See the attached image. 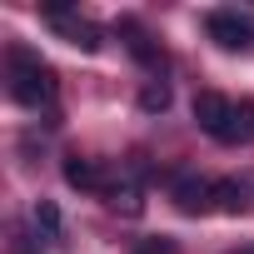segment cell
<instances>
[{
  "label": "cell",
  "mask_w": 254,
  "mask_h": 254,
  "mask_svg": "<svg viewBox=\"0 0 254 254\" xmlns=\"http://www.w3.org/2000/svg\"><path fill=\"white\" fill-rule=\"evenodd\" d=\"M10 249H15V254H45V249H35V244H30V234H15V239H10Z\"/></svg>",
  "instance_id": "14"
},
{
  "label": "cell",
  "mask_w": 254,
  "mask_h": 254,
  "mask_svg": "<svg viewBox=\"0 0 254 254\" xmlns=\"http://www.w3.org/2000/svg\"><path fill=\"white\" fill-rule=\"evenodd\" d=\"M239 254H254V244H249V249H239Z\"/></svg>",
  "instance_id": "15"
},
{
  "label": "cell",
  "mask_w": 254,
  "mask_h": 254,
  "mask_svg": "<svg viewBox=\"0 0 254 254\" xmlns=\"http://www.w3.org/2000/svg\"><path fill=\"white\" fill-rule=\"evenodd\" d=\"M214 209L219 214H244V185L239 180H219L214 185Z\"/></svg>",
  "instance_id": "10"
},
{
  "label": "cell",
  "mask_w": 254,
  "mask_h": 254,
  "mask_svg": "<svg viewBox=\"0 0 254 254\" xmlns=\"http://www.w3.org/2000/svg\"><path fill=\"white\" fill-rule=\"evenodd\" d=\"M10 95H15L25 110H45V105L55 100V70H50L35 50H25V45L10 50Z\"/></svg>",
  "instance_id": "1"
},
{
  "label": "cell",
  "mask_w": 254,
  "mask_h": 254,
  "mask_svg": "<svg viewBox=\"0 0 254 254\" xmlns=\"http://www.w3.org/2000/svg\"><path fill=\"white\" fill-rule=\"evenodd\" d=\"M35 229H40V239H60V209L50 199L35 204Z\"/></svg>",
  "instance_id": "12"
},
{
  "label": "cell",
  "mask_w": 254,
  "mask_h": 254,
  "mask_svg": "<svg viewBox=\"0 0 254 254\" xmlns=\"http://www.w3.org/2000/svg\"><path fill=\"white\" fill-rule=\"evenodd\" d=\"M204 30H209V40H214L219 50H229V55L254 50V25H249V20H239L234 10H214V15L204 20Z\"/></svg>",
  "instance_id": "2"
},
{
  "label": "cell",
  "mask_w": 254,
  "mask_h": 254,
  "mask_svg": "<svg viewBox=\"0 0 254 254\" xmlns=\"http://www.w3.org/2000/svg\"><path fill=\"white\" fill-rule=\"evenodd\" d=\"M135 254H175V239H145Z\"/></svg>",
  "instance_id": "13"
},
{
  "label": "cell",
  "mask_w": 254,
  "mask_h": 254,
  "mask_svg": "<svg viewBox=\"0 0 254 254\" xmlns=\"http://www.w3.org/2000/svg\"><path fill=\"white\" fill-rule=\"evenodd\" d=\"M65 185H70V190H100V194H105V175H100V165L85 160V155H65Z\"/></svg>",
  "instance_id": "8"
},
{
  "label": "cell",
  "mask_w": 254,
  "mask_h": 254,
  "mask_svg": "<svg viewBox=\"0 0 254 254\" xmlns=\"http://www.w3.org/2000/svg\"><path fill=\"white\" fill-rule=\"evenodd\" d=\"M40 15L70 40V45H80V50H100V30L90 25V20H80V15H70V5H65V0H45V5H40Z\"/></svg>",
  "instance_id": "3"
},
{
  "label": "cell",
  "mask_w": 254,
  "mask_h": 254,
  "mask_svg": "<svg viewBox=\"0 0 254 254\" xmlns=\"http://www.w3.org/2000/svg\"><path fill=\"white\" fill-rule=\"evenodd\" d=\"M224 145H254V100H234V120Z\"/></svg>",
  "instance_id": "9"
},
{
  "label": "cell",
  "mask_w": 254,
  "mask_h": 254,
  "mask_svg": "<svg viewBox=\"0 0 254 254\" xmlns=\"http://www.w3.org/2000/svg\"><path fill=\"white\" fill-rule=\"evenodd\" d=\"M170 194H175L180 214H204V209H214V185L199 180V175H180V180L170 185Z\"/></svg>",
  "instance_id": "6"
},
{
  "label": "cell",
  "mask_w": 254,
  "mask_h": 254,
  "mask_svg": "<svg viewBox=\"0 0 254 254\" xmlns=\"http://www.w3.org/2000/svg\"><path fill=\"white\" fill-rule=\"evenodd\" d=\"M229 120H234V100H224V95H214V90H199L194 95V125L204 135H214L219 145H224V135H229Z\"/></svg>",
  "instance_id": "4"
},
{
  "label": "cell",
  "mask_w": 254,
  "mask_h": 254,
  "mask_svg": "<svg viewBox=\"0 0 254 254\" xmlns=\"http://www.w3.org/2000/svg\"><path fill=\"white\" fill-rule=\"evenodd\" d=\"M140 110H145V115H160V110H170V85H165V80H150V85L140 90Z\"/></svg>",
  "instance_id": "11"
},
{
  "label": "cell",
  "mask_w": 254,
  "mask_h": 254,
  "mask_svg": "<svg viewBox=\"0 0 254 254\" xmlns=\"http://www.w3.org/2000/svg\"><path fill=\"white\" fill-rule=\"evenodd\" d=\"M120 40H125V50H130L150 75H160V70H165V50L145 35V25H140V20H120Z\"/></svg>",
  "instance_id": "5"
},
{
  "label": "cell",
  "mask_w": 254,
  "mask_h": 254,
  "mask_svg": "<svg viewBox=\"0 0 254 254\" xmlns=\"http://www.w3.org/2000/svg\"><path fill=\"white\" fill-rule=\"evenodd\" d=\"M105 204H110L115 214H125V219H135V214L145 209V190H140L135 180H115V185H105Z\"/></svg>",
  "instance_id": "7"
}]
</instances>
